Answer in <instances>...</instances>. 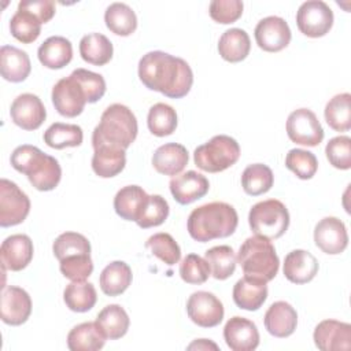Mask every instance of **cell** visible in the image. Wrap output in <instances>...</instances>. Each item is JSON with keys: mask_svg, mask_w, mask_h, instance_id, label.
<instances>
[{"mask_svg": "<svg viewBox=\"0 0 351 351\" xmlns=\"http://www.w3.org/2000/svg\"><path fill=\"white\" fill-rule=\"evenodd\" d=\"M240 158L239 143L226 134H218L199 145L193 152L195 165L207 173H219L233 166Z\"/></svg>", "mask_w": 351, "mask_h": 351, "instance_id": "6", "label": "cell"}, {"mask_svg": "<svg viewBox=\"0 0 351 351\" xmlns=\"http://www.w3.org/2000/svg\"><path fill=\"white\" fill-rule=\"evenodd\" d=\"M30 211V200L19 186L7 180H0V225L3 228L22 223Z\"/></svg>", "mask_w": 351, "mask_h": 351, "instance_id": "8", "label": "cell"}, {"mask_svg": "<svg viewBox=\"0 0 351 351\" xmlns=\"http://www.w3.org/2000/svg\"><path fill=\"white\" fill-rule=\"evenodd\" d=\"M265 328L274 337L291 336L298 325L296 310L284 300L274 302L265 313Z\"/></svg>", "mask_w": 351, "mask_h": 351, "instance_id": "21", "label": "cell"}, {"mask_svg": "<svg viewBox=\"0 0 351 351\" xmlns=\"http://www.w3.org/2000/svg\"><path fill=\"white\" fill-rule=\"evenodd\" d=\"M313 339L318 350L348 351L351 348V325L336 319H324L315 326Z\"/></svg>", "mask_w": 351, "mask_h": 351, "instance_id": "16", "label": "cell"}, {"mask_svg": "<svg viewBox=\"0 0 351 351\" xmlns=\"http://www.w3.org/2000/svg\"><path fill=\"white\" fill-rule=\"evenodd\" d=\"M223 339L232 351H252L259 346L256 325L244 317H232L223 328Z\"/></svg>", "mask_w": 351, "mask_h": 351, "instance_id": "20", "label": "cell"}, {"mask_svg": "<svg viewBox=\"0 0 351 351\" xmlns=\"http://www.w3.org/2000/svg\"><path fill=\"white\" fill-rule=\"evenodd\" d=\"M92 158V169L101 178L118 176L126 165L125 149L114 147H96Z\"/></svg>", "mask_w": 351, "mask_h": 351, "instance_id": "31", "label": "cell"}, {"mask_svg": "<svg viewBox=\"0 0 351 351\" xmlns=\"http://www.w3.org/2000/svg\"><path fill=\"white\" fill-rule=\"evenodd\" d=\"M274 182L273 171L263 163H254L244 169L241 174V186L250 196H259L270 191Z\"/></svg>", "mask_w": 351, "mask_h": 351, "instance_id": "37", "label": "cell"}, {"mask_svg": "<svg viewBox=\"0 0 351 351\" xmlns=\"http://www.w3.org/2000/svg\"><path fill=\"white\" fill-rule=\"evenodd\" d=\"M180 276L186 284H203L211 276V270L204 258L188 254L180 263Z\"/></svg>", "mask_w": 351, "mask_h": 351, "instance_id": "46", "label": "cell"}, {"mask_svg": "<svg viewBox=\"0 0 351 351\" xmlns=\"http://www.w3.org/2000/svg\"><path fill=\"white\" fill-rule=\"evenodd\" d=\"M137 132V119L132 110L115 103L108 106L101 114L100 122L92 133V145L93 148L114 147L126 151L136 140Z\"/></svg>", "mask_w": 351, "mask_h": 351, "instance_id": "3", "label": "cell"}, {"mask_svg": "<svg viewBox=\"0 0 351 351\" xmlns=\"http://www.w3.org/2000/svg\"><path fill=\"white\" fill-rule=\"evenodd\" d=\"M18 7L34 14L41 23L49 22L55 15V3L51 0H23Z\"/></svg>", "mask_w": 351, "mask_h": 351, "instance_id": "51", "label": "cell"}, {"mask_svg": "<svg viewBox=\"0 0 351 351\" xmlns=\"http://www.w3.org/2000/svg\"><path fill=\"white\" fill-rule=\"evenodd\" d=\"M132 277V270L128 263L123 261H114L107 265L100 274V289L107 296H118L129 288Z\"/></svg>", "mask_w": 351, "mask_h": 351, "instance_id": "30", "label": "cell"}, {"mask_svg": "<svg viewBox=\"0 0 351 351\" xmlns=\"http://www.w3.org/2000/svg\"><path fill=\"white\" fill-rule=\"evenodd\" d=\"M148 199L147 192L138 185H126L121 188L114 197L115 213L126 221H137Z\"/></svg>", "mask_w": 351, "mask_h": 351, "instance_id": "27", "label": "cell"}, {"mask_svg": "<svg viewBox=\"0 0 351 351\" xmlns=\"http://www.w3.org/2000/svg\"><path fill=\"white\" fill-rule=\"evenodd\" d=\"M169 211V203L165 200V197L160 195H148V199L136 223L143 229L159 226L167 219Z\"/></svg>", "mask_w": 351, "mask_h": 351, "instance_id": "45", "label": "cell"}, {"mask_svg": "<svg viewBox=\"0 0 351 351\" xmlns=\"http://www.w3.org/2000/svg\"><path fill=\"white\" fill-rule=\"evenodd\" d=\"M138 78L151 90L171 99L186 96L193 84L191 66L163 51H151L138 62Z\"/></svg>", "mask_w": 351, "mask_h": 351, "instance_id": "1", "label": "cell"}, {"mask_svg": "<svg viewBox=\"0 0 351 351\" xmlns=\"http://www.w3.org/2000/svg\"><path fill=\"white\" fill-rule=\"evenodd\" d=\"M318 261L313 254L304 250L291 251L284 261V276L293 284L310 282L318 273Z\"/></svg>", "mask_w": 351, "mask_h": 351, "instance_id": "22", "label": "cell"}, {"mask_svg": "<svg viewBox=\"0 0 351 351\" xmlns=\"http://www.w3.org/2000/svg\"><path fill=\"white\" fill-rule=\"evenodd\" d=\"M255 40L261 49L266 52H280L291 41V29L285 19L271 15L261 19L255 26Z\"/></svg>", "mask_w": 351, "mask_h": 351, "instance_id": "13", "label": "cell"}, {"mask_svg": "<svg viewBox=\"0 0 351 351\" xmlns=\"http://www.w3.org/2000/svg\"><path fill=\"white\" fill-rule=\"evenodd\" d=\"M40 19L27 10L19 8L12 15L10 21V32L14 38L23 44H30L36 41L41 33Z\"/></svg>", "mask_w": 351, "mask_h": 351, "instance_id": "40", "label": "cell"}, {"mask_svg": "<svg viewBox=\"0 0 351 351\" xmlns=\"http://www.w3.org/2000/svg\"><path fill=\"white\" fill-rule=\"evenodd\" d=\"M107 29L117 36H130L137 27V16L134 11L125 3H112L104 12Z\"/></svg>", "mask_w": 351, "mask_h": 351, "instance_id": "34", "label": "cell"}, {"mask_svg": "<svg viewBox=\"0 0 351 351\" xmlns=\"http://www.w3.org/2000/svg\"><path fill=\"white\" fill-rule=\"evenodd\" d=\"M37 56L40 63L48 69H63L73 59V45L66 37L51 36L38 47Z\"/></svg>", "mask_w": 351, "mask_h": 351, "instance_id": "26", "label": "cell"}, {"mask_svg": "<svg viewBox=\"0 0 351 351\" xmlns=\"http://www.w3.org/2000/svg\"><path fill=\"white\" fill-rule=\"evenodd\" d=\"M63 300L71 311L86 313L96 304L97 293L92 282L73 281L64 288Z\"/></svg>", "mask_w": 351, "mask_h": 351, "instance_id": "36", "label": "cell"}, {"mask_svg": "<svg viewBox=\"0 0 351 351\" xmlns=\"http://www.w3.org/2000/svg\"><path fill=\"white\" fill-rule=\"evenodd\" d=\"M32 64L29 55L12 45L0 48V73L10 82H22L30 74Z\"/></svg>", "mask_w": 351, "mask_h": 351, "instance_id": "24", "label": "cell"}, {"mask_svg": "<svg viewBox=\"0 0 351 351\" xmlns=\"http://www.w3.org/2000/svg\"><path fill=\"white\" fill-rule=\"evenodd\" d=\"M106 344V336L95 322H82L67 335V347L71 351H97Z\"/></svg>", "mask_w": 351, "mask_h": 351, "instance_id": "29", "label": "cell"}, {"mask_svg": "<svg viewBox=\"0 0 351 351\" xmlns=\"http://www.w3.org/2000/svg\"><path fill=\"white\" fill-rule=\"evenodd\" d=\"M285 166L298 178L310 180L317 173L318 160L313 152L300 148H293L289 149L285 156Z\"/></svg>", "mask_w": 351, "mask_h": 351, "instance_id": "44", "label": "cell"}, {"mask_svg": "<svg viewBox=\"0 0 351 351\" xmlns=\"http://www.w3.org/2000/svg\"><path fill=\"white\" fill-rule=\"evenodd\" d=\"M204 259L207 261L211 276L215 280H226L236 270L237 258L233 248L229 245H215L207 250Z\"/></svg>", "mask_w": 351, "mask_h": 351, "instance_id": "39", "label": "cell"}, {"mask_svg": "<svg viewBox=\"0 0 351 351\" xmlns=\"http://www.w3.org/2000/svg\"><path fill=\"white\" fill-rule=\"evenodd\" d=\"M10 115L12 122L23 130H36L45 121L47 111L37 95L22 93L14 99Z\"/></svg>", "mask_w": 351, "mask_h": 351, "instance_id": "15", "label": "cell"}, {"mask_svg": "<svg viewBox=\"0 0 351 351\" xmlns=\"http://www.w3.org/2000/svg\"><path fill=\"white\" fill-rule=\"evenodd\" d=\"M33 252V241L27 234H11L0 247L3 267L11 271H21L32 262Z\"/></svg>", "mask_w": 351, "mask_h": 351, "instance_id": "19", "label": "cell"}, {"mask_svg": "<svg viewBox=\"0 0 351 351\" xmlns=\"http://www.w3.org/2000/svg\"><path fill=\"white\" fill-rule=\"evenodd\" d=\"M188 151L182 144L167 143L156 148L152 155L154 169L165 176H177L188 165Z\"/></svg>", "mask_w": 351, "mask_h": 351, "instance_id": "23", "label": "cell"}, {"mask_svg": "<svg viewBox=\"0 0 351 351\" xmlns=\"http://www.w3.org/2000/svg\"><path fill=\"white\" fill-rule=\"evenodd\" d=\"M243 8L240 0H213L210 3V16L218 23L229 25L241 16Z\"/></svg>", "mask_w": 351, "mask_h": 351, "instance_id": "50", "label": "cell"}, {"mask_svg": "<svg viewBox=\"0 0 351 351\" xmlns=\"http://www.w3.org/2000/svg\"><path fill=\"white\" fill-rule=\"evenodd\" d=\"M169 188L174 200L185 206L203 197L210 189V182L206 176L195 170H188L174 176L169 182Z\"/></svg>", "mask_w": 351, "mask_h": 351, "instance_id": "18", "label": "cell"}, {"mask_svg": "<svg viewBox=\"0 0 351 351\" xmlns=\"http://www.w3.org/2000/svg\"><path fill=\"white\" fill-rule=\"evenodd\" d=\"M52 103L60 115L74 118L84 111L88 100L80 82L73 75H69L53 85Z\"/></svg>", "mask_w": 351, "mask_h": 351, "instance_id": "12", "label": "cell"}, {"mask_svg": "<svg viewBox=\"0 0 351 351\" xmlns=\"http://www.w3.org/2000/svg\"><path fill=\"white\" fill-rule=\"evenodd\" d=\"M325 121L336 132H347L351 129V95L339 93L333 96L324 110Z\"/></svg>", "mask_w": 351, "mask_h": 351, "instance_id": "35", "label": "cell"}, {"mask_svg": "<svg viewBox=\"0 0 351 351\" xmlns=\"http://www.w3.org/2000/svg\"><path fill=\"white\" fill-rule=\"evenodd\" d=\"M325 154L329 163L340 170L351 167V138L348 136H337L328 141Z\"/></svg>", "mask_w": 351, "mask_h": 351, "instance_id": "48", "label": "cell"}, {"mask_svg": "<svg viewBox=\"0 0 351 351\" xmlns=\"http://www.w3.org/2000/svg\"><path fill=\"white\" fill-rule=\"evenodd\" d=\"M314 243L328 255L341 254L348 245V234L344 222L336 217L322 218L314 228Z\"/></svg>", "mask_w": 351, "mask_h": 351, "instance_id": "14", "label": "cell"}, {"mask_svg": "<svg viewBox=\"0 0 351 351\" xmlns=\"http://www.w3.org/2000/svg\"><path fill=\"white\" fill-rule=\"evenodd\" d=\"M267 282L244 276L233 287V302L239 308L255 311L267 299Z\"/></svg>", "mask_w": 351, "mask_h": 351, "instance_id": "25", "label": "cell"}, {"mask_svg": "<svg viewBox=\"0 0 351 351\" xmlns=\"http://www.w3.org/2000/svg\"><path fill=\"white\" fill-rule=\"evenodd\" d=\"M1 321L7 325L18 326L27 321L32 313V299L29 293L15 285L3 288L1 292Z\"/></svg>", "mask_w": 351, "mask_h": 351, "instance_id": "17", "label": "cell"}, {"mask_svg": "<svg viewBox=\"0 0 351 351\" xmlns=\"http://www.w3.org/2000/svg\"><path fill=\"white\" fill-rule=\"evenodd\" d=\"M186 313L193 324L202 328H214L223 319V304L211 292H193L186 302Z\"/></svg>", "mask_w": 351, "mask_h": 351, "instance_id": "11", "label": "cell"}, {"mask_svg": "<svg viewBox=\"0 0 351 351\" xmlns=\"http://www.w3.org/2000/svg\"><path fill=\"white\" fill-rule=\"evenodd\" d=\"M112 44L101 33H89L80 41V55L90 64L104 66L112 58Z\"/></svg>", "mask_w": 351, "mask_h": 351, "instance_id": "33", "label": "cell"}, {"mask_svg": "<svg viewBox=\"0 0 351 351\" xmlns=\"http://www.w3.org/2000/svg\"><path fill=\"white\" fill-rule=\"evenodd\" d=\"M84 133L78 125L55 122L44 132V143L55 149L78 147L82 144Z\"/></svg>", "mask_w": 351, "mask_h": 351, "instance_id": "38", "label": "cell"}, {"mask_svg": "<svg viewBox=\"0 0 351 351\" xmlns=\"http://www.w3.org/2000/svg\"><path fill=\"white\" fill-rule=\"evenodd\" d=\"M62 274L71 281H85L93 271V262L90 255H71L59 261Z\"/></svg>", "mask_w": 351, "mask_h": 351, "instance_id": "47", "label": "cell"}, {"mask_svg": "<svg viewBox=\"0 0 351 351\" xmlns=\"http://www.w3.org/2000/svg\"><path fill=\"white\" fill-rule=\"evenodd\" d=\"M193 348H197V350H208V348H213V350H218V346L207 339H199V340H195L193 343H191L188 346V350H193Z\"/></svg>", "mask_w": 351, "mask_h": 351, "instance_id": "52", "label": "cell"}, {"mask_svg": "<svg viewBox=\"0 0 351 351\" xmlns=\"http://www.w3.org/2000/svg\"><path fill=\"white\" fill-rule=\"evenodd\" d=\"M145 247L149 248L152 255L158 256L167 266H173L178 263L181 259V248L169 233L160 232V233L152 234L147 240Z\"/></svg>", "mask_w": 351, "mask_h": 351, "instance_id": "43", "label": "cell"}, {"mask_svg": "<svg viewBox=\"0 0 351 351\" xmlns=\"http://www.w3.org/2000/svg\"><path fill=\"white\" fill-rule=\"evenodd\" d=\"M296 25L300 33L318 38L329 33L333 26V12L322 0L304 1L296 12Z\"/></svg>", "mask_w": 351, "mask_h": 351, "instance_id": "9", "label": "cell"}, {"mask_svg": "<svg viewBox=\"0 0 351 351\" xmlns=\"http://www.w3.org/2000/svg\"><path fill=\"white\" fill-rule=\"evenodd\" d=\"M11 166L27 176L30 184L43 192L52 191L58 186L62 178V169L59 162L44 154L40 148L29 144L19 145L11 154Z\"/></svg>", "mask_w": 351, "mask_h": 351, "instance_id": "4", "label": "cell"}, {"mask_svg": "<svg viewBox=\"0 0 351 351\" xmlns=\"http://www.w3.org/2000/svg\"><path fill=\"white\" fill-rule=\"evenodd\" d=\"M251 49L250 36L245 30L239 27L228 29L222 33L218 41V52L221 58L230 63L244 60Z\"/></svg>", "mask_w": 351, "mask_h": 351, "instance_id": "28", "label": "cell"}, {"mask_svg": "<svg viewBox=\"0 0 351 351\" xmlns=\"http://www.w3.org/2000/svg\"><path fill=\"white\" fill-rule=\"evenodd\" d=\"M96 324L106 336V339L117 340L126 335L130 319L122 306L108 304L97 314Z\"/></svg>", "mask_w": 351, "mask_h": 351, "instance_id": "32", "label": "cell"}, {"mask_svg": "<svg viewBox=\"0 0 351 351\" xmlns=\"http://www.w3.org/2000/svg\"><path fill=\"white\" fill-rule=\"evenodd\" d=\"M287 134L292 143L306 147H317L324 140V129L317 115L308 108H298L289 114Z\"/></svg>", "mask_w": 351, "mask_h": 351, "instance_id": "10", "label": "cell"}, {"mask_svg": "<svg viewBox=\"0 0 351 351\" xmlns=\"http://www.w3.org/2000/svg\"><path fill=\"white\" fill-rule=\"evenodd\" d=\"M237 263L241 266L244 276L265 282L271 281L280 267V259L271 241L256 234L248 237L240 245Z\"/></svg>", "mask_w": 351, "mask_h": 351, "instance_id": "5", "label": "cell"}, {"mask_svg": "<svg viewBox=\"0 0 351 351\" xmlns=\"http://www.w3.org/2000/svg\"><path fill=\"white\" fill-rule=\"evenodd\" d=\"M248 223L254 234L276 240L287 232L289 226V213L282 202L267 199L251 207Z\"/></svg>", "mask_w": 351, "mask_h": 351, "instance_id": "7", "label": "cell"}, {"mask_svg": "<svg viewBox=\"0 0 351 351\" xmlns=\"http://www.w3.org/2000/svg\"><path fill=\"white\" fill-rule=\"evenodd\" d=\"M237 223L239 215L233 206L225 202H211L192 210L186 228L193 240L206 243L229 237L234 233Z\"/></svg>", "mask_w": 351, "mask_h": 351, "instance_id": "2", "label": "cell"}, {"mask_svg": "<svg viewBox=\"0 0 351 351\" xmlns=\"http://www.w3.org/2000/svg\"><path fill=\"white\" fill-rule=\"evenodd\" d=\"M70 75H73L82 86L88 103H96L106 93V81L103 75L89 71L86 69H75Z\"/></svg>", "mask_w": 351, "mask_h": 351, "instance_id": "49", "label": "cell"}, {"mask_svg": "<svg viewBox=\"0 0 351 351\" xmlns=\"http://www.w3.org/2000/svg\"><path fill=\"white\" fill-rule=\"evenodd\" d=\"M52 251L58 261H62L71 255H81V254L90 255V243L81 233L64 232L59 234L53 241Z\"/></svg>", "mask_w": 351, "mask_h": 351, "instance_id": "42", "label": "cell"}, {"mask_svg": "<svg viewBox=\"0 0 351 351\" xmlns=\"http://www.w3.org/2000/svg\"><path fill=\"white\" fill-rule=\"evenodd\" d=\"M147 125L154 136H170L177 128V112L166 103H156L148 111Z\"/></svg>", "mask_w": 351, "mask_h": 351, "instance_id": "41", "label": "cell"}]
</instances>
